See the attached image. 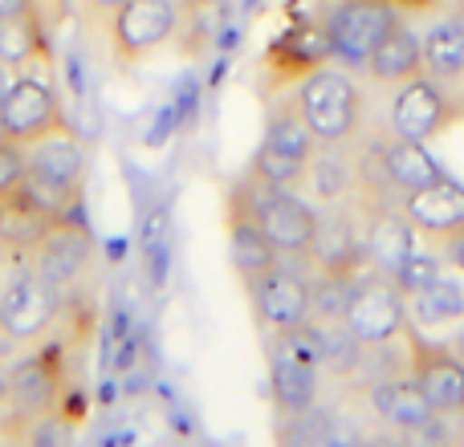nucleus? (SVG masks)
<instances>
[{
    "instance_id": "393cba45",
    "label": "nucleus",
    "mask_w": 464,
    "mask_h": 447,
    "mask_svg": "<svg viewBox=\"0 0 464 447\" xmlns=\"http://www.w3.org/2000/svg\"><path fill=\"white\" fill-rule=\"evenodd\" d=\"M408 318L411 326L440 329V326H460L464 321V285L452 277H436L428 289L408 297Z\"/></svg>"
},
{
    "instance_id": "dca6fc26",
    "label": "nucleus",
    "mask_w": 464,
    "mask_h": 447,
    "mask_svg": "<svg viewBox=\"0 0 464 447\" xmlns=\"http://www.w3.org/2000/svg\"><path fill=\"white\" fill-rule=\"evenodd\" d=\"M367 407L375 411V419H383L387 427H395V432H403V435H420L440 415V411L432 407V399H428L408 375H395V378H383V383L367 386Z\"/></svg>"
},
{
    "instance_id": "c85d7f7f",
    "label": "nucleus",
    "mask_w": 464,
    "mask_h": 447,
    "mask_svg": "<svg viewBox=\"0 0 464 447\" xmlns=\"http://www.w3.org/2000/svg\"><path fill=\"white\" fill-rule=\"evenodd\" d=\"M314 326H318V342H322V366L346 383V378L354 375V362H359V354H362V342L346 329V321H314Z\"/></svg>"
},
{
    "instance_id": "72a5a7b5",
    "label": "nucleus",
    "mask_w": 464,
    "mask_h": 447,
    "mask_svg": "<svg viewBox=\"0 0 464 447\" xmlns=\"http://www.w3.org/2000/svg\"><path fill=\"white\" fill-rule=\"evenodd\" d=\"M444 252H449V261H452V269H457V272H464V228L457 232V236H449V240H444Z\"/></svg>"
},
{
    "instance_id": "c9c22d12",
    "label": "nucleus",
    "mask_w": 464,
    "mask_h": 447,
    "mask_svg": "<svg viewBox=\"0 0 464 447\" xmlns=\"http://www.w3.org/2000/svg\"><path fill=\"white\" fill-rule=\"evenodd\" d=\"M0 411L8 415V370L0 366Z\"/></svg>"
},
{
    "instance_id": "bb28decb",
    "label": "nucleus",
    "mask_w": 464,
    "mask_h": 447,
    "mask_svg": "<svg viewBox=\"0 0 464 447\" xmlns=\"http://www.w3.org/2000/svg\"><path fill=\"white\" fill-rule=\"evenodd\" d=\"M261 143L277 147V151L294 155V159H310L314 147H318V138H314V130L305 127L302 110H297V98L273 106L269 122H265V138H261Z\"/></svg>"
},
{
    "instance_id": "a878e982",
    "label": "nucleus",
    "mask_w": 464,
    "mask_h": 447,
    "mask_svg": "<svg viewBox=\"0 0 464 447\" xmlns=\"http://www.w3.org/2000/svg\"><path fill=\"white\" fill-rule=\"evenodd\" d=\"M228 252H232V269L240 272V281L253 277V272L273 269L281 261V252L269 244V236L245 212H228Z\"/></svg>"
},
{
    "instance_id": "2f4dec72",
    "label": "nucleus",
    "mask_w": 464,
    "mask_h": 447,
    "mask_svg": "<svg viewBox=\"0 0 464 447\" xmlns=\"http://www.w3.org/2000/svg\"><path fill=\"white\" fill-rule=\"evenodd\" d=\"M24 179V147L0 138V192H13Z\"/></svg>"
},
{
    "instance_id": "5701e85b",
    "label": "nucleus",
    "mask_w": 464,
    "mask_h": 447,
    "mask_svg": "<svg viewBox=\"0 0 464 447\" xmlns=\"http://www.w3.org/2000/svg\"><path fill=\"white\" fill-rule=\"evenodd\" d=\"M379 143H383V167H387V176H392V184L400 195L416 192V187H424V184H432V179L444 176V171L436 167L432 155L424 151V143H416V138H400L387 130V138H379Z\"/></svg>"
},
{
    "instance_id": "7c9ffc66",
    "label": "nucleus",
    "mask_w": 464,
    "mask_h": 447,
    "mask_svg": "<svg viewBox=\"0 0 464 447\" xmlns=\"http://www.w3.org/2000/svg\"><path fill=\"white\" fill-rule=\"evenodd\" d=\"M436 277H444V264H440V256L428 252V248H411L392 272V281L403 293V301H408L411 293H420V289H428Z\"/></svg>"
},
{
    "instance_id": "b1692460",
    "label": "nucleus",
    "mask_w": 464,
    "mask_h": 447,
    "mask_svg": "<svg viewBox=\"0 0 464 447\" xmlns=\"http://www.w3.org/2000/svg\"><path fill=\"white\" fill-rule=\"evenodd\" d=\"M45 62V37H41L37 8L16 16H0V65L8 73H29Z\"/></svg>"
},
{
    "instance_id": "0eeeda50",
    "label": "nucleus",
    "mask_w": 464,
    "mask_h": 447,
    "mask_svg": "<svg viewBox=\"0 0 464 447\" xmlns=\"http://www.w3.org/2000/svg\"><path fill=\"white\" fill-rule=\"evenodd\" d=\"M57 318H62V289L29 264L0 289V334H8L13 342H41Z\"/></svg>"
},
{
    "instance_id": "58836bf2",
    "label": "nucleus",
    "mask_w": 464,
    "mask_h": 447,
    "mask_svg": "<svg viewBox=\"0 0 464 447\" xmlns=\"http://www.w3.org/2000/svg\"><path fill=\"white\" fill-rule=\"evenodd\" d=\"M457 8H464V0H457Z\"/></svg>"
},
{
    "instance_id": "4c0bfd02",
    "label": "nucleus",
    "mask_w": 464,
    "mask_h": 447,
    "mask_svg": "<svg viewBox=\"0 0 464 447\" xmlns=\"http://www.w3.org/2000/svg\"><path fill=\"white\" fill-rule=\"evenodd\" d=\"M8 81H13V73L5 70V65H0V98H5V90H8Z\"/></svg>"
},
{
    "instance_id": "7ed1b4c3",
    "label": "nucleus",
    "mask_w": 464,
    "mask_h": 447,
    "mask_svg": "<svg viewBox=\"0 0 464 447\" xmlns=\"http://www.w3.org/2000/svg\"><path fill=\"white\" fill-rule=\"evenodd\" d=\"M228 212H245L256 220V228L269 236V244L281 256H305L318 224V208L302 195H294L289 187H269L256 179H240L228 195Z\"/></svg>"
},
{
    "instance_id": "39448f33",
    "label": "nucleus",
    "mask_w": 464,
    "mask_h": 447,
    "mask_svg": "<svg viewBox=\"0 0 464 447\" xmlns=\"http://www.w3.org/2000/svg\"><path fill=\"white\" fill-rule=\"evenodd\" d=\"M460 119H464V98H457L444 81L428 78V73H416V78L400 81V90H395V98H392V114H387L392 135L416 138V143H424V147Z\"/></svg>"
},
{
    "instance_id": "4be33fe9",
    "label": "nucleus",
    "mask_w": 464,
    "mask_h": 447,
    "mask_svg": "<svg viewBox=\"0 0 464 447\" xmlns=\"http://www.w3.org/2000/svg\"><path fill=\"white\" fill-rule=\"evenodd\" d=\"M49 224H53V216L41 212L37 204L21 192V187L0 192V248H5V252H24L29 256L33 244L45 236Z\"/></svg>"
},
{
    "instance_id": "f03ea898",
    "label": "nucleus",
    "mask_w": 464,
    "mask_h": 447,
    "mask_svg": "<svg viewBox=\"0 0 464 447\" xmlns=\"http://www.w3.org/2000/svg\"><path fill=\"white\" fill-rule=\"evenodd\" d=\"M297 110H302L305 127L322 143H351L362 127V94L351 70L338 62H322L310 73L297 78Z\"/></svg>"
},
{
    "instance_id": "9d476101",
    "label": "nucleus",
    "mask_w": 464,
    "mask_h": 447,
    "mask_svg": "<svg viewBox=\"0 0 464 447\" xmlns=\"http://www.w3.org/2000/svg\"><path fill=\"white\" fill-rule=\"evenodd\" d=\"M62 127V106L45 78L37 73H13L5 98H0V138L29 147L33 138H41L45 130Z\"/></svg>"
},
{
    "instance_id": "4468645a",
    "label": "nucleus",
    "mask_w": 464,
    "mask_h": 447,
    "mask_svg": "<svg viewBox=\"0 0 464 447\" xmlns=\"http://www.w3.org/2000/svg\"><path fill=\"white\" fill-rule=\"evenodd\" d=\"M362 264H367V256H362L359 220L346 204H330L326 212H318V224H314L310 248H305V269L314 277V272H359Z\"/></svg>"
},
{
    "instance_id": "473e14b6",
    "label": "nucleus",
    "mask_w": 464,
    "mask_h": 447,
    "mask_svg": "<svg viewBox=\"0 0 464 447\" xmlns=\"http://www.w3.org/2000/svg\"><path fill=\"white\" fill-rule=\"evenodd\" d=\"M78 5L86 8V16H94V21H106V16H111L119 5H127V0H78Z\"/></svg>"
},
{
    "instance_id": "412c9836",
    "label": "nucleus",
    "mask_w": 464,
    "mask_h": 447,
    "mask_svg": "<svg viewBox=\"0 0 464 447\" xmlns=\"http://www.w3.org/2000/svg\"><path fill=\"white\" fill-rule=\"evenodd\" d=\"M269 395L285 419L305 415L318 403V366L285 354H269Z\"/></svg>"
},
{
    "instance_id": "f3484780",
    "label": "nucleus",
    "mask_w": 464,
    "mask_h": 447,
    "mask_svg": "<svg viewBox=\"0 0 464 447\" xmlns=\"http://www.w3.org/2000/svg\"><path fill=\"white\" fill-rule=\"evenodd\" d=\"M411 248H416V228H411V220L403 216L400 204L367 212V228H362V256H367L371 269L392 277L395 264H400Z\"/></svg>"
},
{
    "instance_id": "e433bc0d",
    "label": "nucleus",
    "mask_w": 464,
    "mask_h": 447,
    "mask_svg": "<svg viewBox=\"0 0 464 447\" xmlns=\"http://www.w3.org/2000/svg\"><path fill=\"white\" fill-rule=\"evenodd\" d=\"M449 346H452V354H457V358L464 362V326L457 329V334H452V342H449Z\"/></svg>"
},
{
    "instance_id": "9b49d317",
    "label": "nucleus",
    "mask_w": 464,
    "mask_h": 447,
    "mask_svg": "<svg viewBox=\"0 0 464 447\" xmlns=\"http://www.w3.org/2000/svg\"><path fill=\"white\" fill-rule=\"evenodd\" d=\"M408 338V378L432 399L440 415H460L464 411V362L452 354V346L428 342L416 329H403Z\"/></svg>"
},
{
    "instance_id": "423d86ee",
    "label": "nucleus",
    "mask_w": 464,
    "mask_h": 447,
    "mask_svg": "<svg viewBox=\"0 0 464 447\" xmlns=\"http://www.w3.org/2000/svg\"><path fill=\"white\" fill-rule=\"evenodd\" d=\"M111 53L122 65L143 62L155 49H163L179 33V8L176 0H127L102 21Z\"/></svg>"
},
{
    "instance_id": "c756f323",
    "label": "nucleus",
    "mask_w": 464,
    "mask_h": 447,
    "mask_svg": "<svg viewBox=\"0 0 464 447\" xmlns=\"http://www.w3.org/2000/svg\"><path fill=\"white\" fill-rule=\"evenodd\" d=\"M302 171H305V159H294V155L277 151V147L261 143L248 163V179L256 184H269V187H294L302 184Z\"/></svg>"
},
{
    "instance_id": "cd10ccee",
    "label": "nucleus",
    "mask_w": 464,
    "mask_h": 447,
    "mask_svg": "<svg viewBox=\"0 0 464 447\" xmlns=\"http://www.w3.org/2000/svg\"><path fill=\"white\" fill-rule=\"evenodd\" d=\"M354 277L359 272H314L310 285V318L314 321H343L346 305L354 293Z\"/></svg>"
},
{
    "instance_id": "f8f14e48",
    "label": "nucleus",
    "mask_w": 464,
    "mask_h": 447,
    "mask_svg": "<svg viewBox=\"0 0 464 447\" xmlns=\"http://www.w3.org/2000/svg\"><path fill=\"white\" fill-rule=\"evenodd\" d=\"M245 293L256 326L265 334H277V329H289L310 318V285H305L302 272L285 269V264H273V269L245 277Z\"/></svg>"
},
{
    "instance_id": "f257e3e1",
    "label": "nucleus",
    "mask_w": 464,
    "mask_h": 447,
    "mask_svg": "<svg viewBox=\"0 0 464 447\" xmlns=\"http://www.w3.org/2000/svg\"><path fill=\"white\" fill-rule=\"evenodd\" d=\"M86 179V147L70 127H53L24 147L21 192L49 216H70Z\"/></svg>"
},
{
    "instance_id": "ddd939ff",
    "label": "nucleus",
    "mask_w": 464,
    "mask_h": 447,
    "mask_svg": "<svg viewBox=\"0 0 464 447\" xmlns=\"http://www.w3.org/2000/svg\"><path fill=\"white\" fill-rule=\"evenodd\" d=\"M90 261H94V236H90L86 224L73 216H57L29 252V269H37L57 289L73 285L90 269Z\"/></svg>"
},
{
    "instance_id": "aec40b11",
    "label": "nucleus",
    "mask_w": 464,
    "mask_h": 447,
    "mask_svg": "<svg viewBox=\"0 0 464 447\" xmlns=\"http://www.w3.org/2000/svg\"><path fill=\"white\" fill-rule=\"evenodd\" d=\"M362 73H367L375 86H400V81H408V78H416V73H424L420 37L400 21V24H395V29L375 45V53L367 57Z\"/></svg>"
},
{
    "instance_id": "a211bd4d",
    "label": "nucleus",
    "mask_w": 464,
    "mask_h": 447,
    "mask_svg": "<svg viewBox=\"0 0 464 447\" xmlns=\"http://www.w3.org/2000/svg\"><path fill=\"white\" fill-rule=\"evenodd\" d=\"M305 195L322 208L330 204H346L354 195V155H346V143H322V151L314 147V155L305 159L302 171Z\"/></svg>"
},
{
    "instance_id": "2eb2a0df",
    "label": "nucleus",
    "mask_w": 464,
    "mask_h": 447,
    "mask_svg": "<svg viewBox=\"0 0 464 447\" xmlns=\"http://www.w3.org/2000/svg\"><path fill=\"white\" fill-rule=\"evenodd\" d=\"M400 208L420 236H428L432 244H444L464 228V187L457 179L440 176L432 184L416 187V192L400 195Z\"/></svg>"
},
{
    "instance_id": "1a4fd4ad",
    "label": "nucleus",
    "mask_w": 464,
    "mask_h": 447,
    "mask_svg": "<svg viewBox=\"0 0 464 447\" xmlns=\"http://www.w3.org/2000/svg\"><path fill=\"white\" fill-rule=\"evenodd\" d=\"M62 346L29 354L8 366V419L33 427L37 419H49L62 403Z\"/></svg>"
},
{
    "instance_id": "6ab92c4d",
    "label": "nucleus",
    "mask_w": 464,
    "mask_h": 447,
    "mask_svg": "<svg viewBox=\"0 0 464 447\" xmlns=\"http://www.w3.org/2000/svg\"><path fill=\"white\" fill-rule=\"evenodd\" d=\"M420 57H424V73L444 86L464 81V8L444 13L428 24L420 37Z\"/></svg>"
},
{
    "instance_id": "f704fd0d",
    "label": "nucleus",
    "mask_w": 464,
    "mask_h": 447,
    "mask_svg": "<svg viewBox=\"0 0 464 447\" xmlns=\"http://www.w3.org/2000/svg\"><path fill=\"white\" fill-rule=\"evenodd\" d=\"M37 0H0V16H16V13H33Z\"/></svg>"
},
{
    "instance_id": "20e7f679",
    "label": "nucleus",
    "mask_w": 464,
    "mask_h": 447,
    "mask_svg": "<svg viewBox=\"0 0 464 447\" xmlns=\"http://www.w3.org/2000/svg\"><path fill=\"white\" fill-rule=\"evenodd\" d=\"M322 37H326L330 62L343 70H362L375 45L400 24V8L392 0H326L318 16Z\"/></svg>"
},
{
    "instance_id": "6e6552de",
    "label": "nucleus",
    "mask_w": 464,
    "mask_h": 447,
    "mask_svg": "<svg viewBox=\"0 0 464 447\" xmlns=\"http://www.w3.org/2000/svg\"><path fill=\"white\" fill-rule=\"evenodd\" d=\"M343 321L359 342H395L411 326L403 293L395 289V281L387 272L375 269H371V277H354V293Z\"/></svg>"
}]
</instances>
